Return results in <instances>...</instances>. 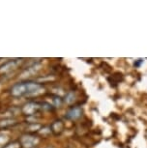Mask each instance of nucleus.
<instances>
[{"label":"nucleus","instance_id":"nucleus-1","mask_svg":"<svg viewBox=\"0 0 147 148\" xmlns=\"http://www.w3.org/2000/svg\"><path fill=\"white\" fill-rule=\"evenodd\" d=\"M42 86L39 83L36 82H25V83H18L16 84L12 88V95L14 96H23V95H27L33 93V92L41 89Z\"/></svg>","mask_w":147,"mask_h":148},{"label":"nucleus","instance_id":"nucleus-2","mask_svg":"<svg viewBox=\"0 0 147 148\" xmlns=\"http://www.w3.org/2000/svg\"><path fill=\"white\" fill-rule=\"evenodd\" d=\"M38 142H39V138L34 136H23L21 138V143L25 148H31L33 146H35L36 144H38Z\"/></svg>","mask_w":147,"mask_h":148},{"label":"nucleus","instance_id":"nucleus-3","mask_svg":"<svg viewBox=\"0 0 147 148\" xmlns=\"http://www.w3.org/2000/svg\"><path fill=\"white\" fill-rule=\"evenodd\" d=\"M41 108L40 104H37V103H28L23 107V111L26 115H33L35 114L37 111Z\"/></svg>","mask_w":147,"mask_h":148},{"label":"nucleus","instance_id":"nucleus-4","mask_svg":"<svg viewBox=\"0 0 147 148\" xmlns=\"http://www.w3.org/2000/svg\"><path fill=\"white\" fill-rule=\"evenodd\" d=\"M21 59H16V60H11L6 64H4L3 66L0 68V73H7L10 72L12 70H15L16 67L18 66V64L21 63Z\"/></svg>","mask_w":147,"mask_h":148},{"label":"nucleus","instance_id":"nucleus-5","mask_svg":"<svg viewBox=\"0 0 147 148\" xmlns=\"http://www.w3.org/2000/svg\"><path fill=\"white\" fill-rule=\"evenodd\" d=\"M80 115H81V110L79 108H74L70 110L66 114L67 118L69 119H72V120H75V119H77L79 118Z\"/></svg>","mask_w":147,"mask_h":148},{"label":"nucleus","instance_id":"nucleus-6","mask_svg":"<svg viewBox=\"0 0 147 148\" xmlns=\"http://www.w3.org/2000/svg\"><path fill=\"white\" fill-rule=\"evenodd\" d=\"M40 67H41L40 64H34L33 66L27 68V70L23 73V75H21V76H23V77H28L30 76H33V75H35L36 73L41 69Z\"/></svg>","mask_w":147,"mask_h":148},{"label":"nucleus","instance_id":"nucleus-7","mask_svg":"<svg viewBox=\"0 0 147 148\" xmlns=\"http://www.w3.org/2000/svg\"><path fill=\"white\" fill-rule=\"evenodd\" d=\"M63 127H64V125H63V123L61 122V121H55L52 123V125H51V131L53 132L54 134H60L61 132H62V130H63Z\"/></svg>","mask_w":147,"mask_h":148},{"label":"nucleus","instance_id":"nucleus-8","mask_svg":"<svg viewBox=\"0 0 147 148\" xmlns=\"http://www.w3.org/2000/svg\"><path fill=\"white\" fill-rule=\"evenodd\" d=\"M16 124V121L14 119H4V120H1L0 121V127L1 128H7V127H10V126H13V125Z\"/></svg>","mask_w":147,"mask_h":148},{"label":"nucleus","instance_id":"nucleus-9","mask_svg":"<svg viewBox=\"0 0 147 148\" xmlns=\"http://www.w3.org/2000/svg\"><path fill=\"white\" fill-rule=\"evenodd\" d=\"M74 101H75V94L73 92H69L65 97V102L67 103V104H72Z\"/></svg>","mask_w":147,"mask_h":148},{"label":"nucleus","instance_id":"nucleus-10","mask_svg":"<svg viewBox=\"0 0 147 148\" xmlns=\"http://www.w3.org/2000/svg\"><path fill=\"white\" fill-rule=\"evenodd\" d=\"M8 140H9V138L7 136H4V135H0V148L3 147L4 145L7 144Z\"/></svg>","mask_w":147,"mask_h":148},{"label":"nucleus","instance_id":"nucleus-11","mask_svg":"<svg viewBox=\"0 0 147 148\" xmlns=\"http://www.w3.org/2000/svg\"><path fill=\"white\" fill-rule=\"evenodd\" d=\"M21 143H19V142H12V143L6 145L4 148H21Z\"/></svg>","mask_w":147,"mask_h":148},{"label":"nucleus","instance_id":"nucleus-12","mask_svg":"<svg viewBox=\"0 0 147 148\" xmlns=\"http://www.w3.org/2000/svg\"><path fill=\"white\" fill-rule=\"evenodd\" d=\"M51 128H43V129H41L40 134L43 136H48L49 134H51Z\"/></svg>","mask_w":147,"mask_h":148},{"label":"nucleus","instance_id":"nucleus-13","mask_svg":"<svg viewBox=\"0 0 147 148\" xmlns=\"http://www.w3.org/2000/svg\"><path fill=\"white\" fill-rule=\"evenodd\" d=\"M40 128H41L40 124H31L28 127V129H29V131H38Z\"/></svg>","mask_w":147,"mask_h":148},{"label":"nucleus","instance_id":"nucleus-14","mask_svg":"<svg viewBox=\"0 0 147 148\" xmlns=\"http://www.w3.org/2000/svg\"><path fill=\"white\" fill-rule=\"evenodd\" d=\"M53 102H54L55 107H60L61 104H62V101H61V99L59 97H55L53 99Z\"/></svg>","mask_w":147,"mask_h":148}]
</instances>
